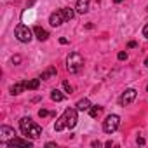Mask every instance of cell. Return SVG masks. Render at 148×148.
Returning <instances> with one entry per match:
<instances>
[{
	"label": "cell",
	"mask_w": 148,
	"mask_h": 148,
	"mask_svg": "<svg viewBox=\"0 0 148 148\" xmlns=\"http://www.w3.org/2000/svg\"><path fill=\"white\" fill-rule=\"evenodd\" d=\"M84 66V58L79 54V52H71L68 58H66V70L70 73H79Z\"/></svg>",
	"instance_id": "obj_1"
},
{
	"label": "cell",
	"mask_w": 148,
	"mask_h": 148,
	"mask_svg": "<svg viewBox=\"0 0 148 148\" xmlns=\"http://www.w3.org/2000/svg\"><path fill=\"white\" fill-rule=\"evenodd\" d=\"M119 125H120V117L119 115H108L105 119V122H103V131L112 134V132H115L119 129Z\"/></svg>",
	"instance_id": "obj_2"
},
{
	"label": "cell",
	"mask_w": 148,
	"mask_h": 148,
	"mask_svg": "<svg viewBox=\"0 0 148 148\" xmlns=\"http://www.w3.org/2000/svg\"><path fill=\"white\" fill-rule=\"evenodd\" d=\"M14 33H16V38L19 42H23V44H28L32 40V30L26 25H18L16 30H14Z\"/></svg>",
	"instance_id": "obj_3"
},
{
	"label": "cell",
	"mask_w": 148,
	"mask_h": 148,
	"mask_svg": "<svg viewBox=\"0 0 148 148\" xmlns=\"http://www.w3.org/2000/svg\"><path fill=\"white\" fill-rule=\"evenodd\" d=\"M77 108H66L64 110V119H66V125H68V129H73L77 125V122H79V117H77Z\"/></svg>",
	"instance_id": "obj_4"
},
{
	"label": "cell",
	"mask_w": 148,
	"mask_h": 148,
	"mask_svg": "<svg viewBox=\"0 0 148 148\" xmlns=\"http://www.w3.org/2000/svg\"><path fill=\"white\" fill-rule=\"evenodd\" d=\"M12 138H16V132H14L12 127H9V125H2V127H0V143H2V145H7Z\"/></svg>",
	"instance_id": "obj_5"
},
{
	"label": "cell",
	"mask_w": 148,
	"mask_h": 148,
	"mask_svg": "<svg viewBox=\"0 0 148 148\" xmlns=\"http://www.w3.org/2000/svg\"><path fill=\"white\" fill-rule=\"evenodd\" d=\"M136 96H138V91H136V89H125V91L122 92L119 103H120L122 106H127V105H131V103L136 99Z\"/></svg>",
	"instance_id": "obj_6"
},
{
	"label": "cell",
	"mask_w": 148,
	"mask_h": 148,
	"mask_svg": "<svg viewBox=\"0 0 148 148\" xmlns=\"http://www.w3.org/2000/svg\"><path fill=\"white\" fill-rule=\"evenodd\" d=\"M7 146H11V148H14V146H26V148H32L33 146V141H30V139H23V138H12L9 143H7Z\"/></svg>",
	"instance_id": "obj_7"
},
{
	"label": "cell",
	"mask_w": 148,
	"mask_h": 148,
	"mask_svg": "<svg viewBox=\"0 0 148 148\" xmlns=\"http://www.w3.org/2000/svg\"><path fill=\"white\" fill-rule=\"evenodd\" d=\"M64 21H66V19H64V16H63L61 9H59L58 12H52V14L49 16V23H51V26H61Z\"/></svg>",
	"instance_id": "obj_8"
},
{
	"label": "cell",
	"mask_w": 148,
	"mask_h": 148,
	"mask_svg": "<svg viewBox=\"0 0 148 148\" xmlns=\"http://www.w3.org/2000/svg\"><path fill=\"white\" fill-rule=\"evenodd\" d=\"M32 124H33V120H32L30 117H23V119L19 120V127H21V132H23L25 136H28V132H30V127H32Z\"/></svg>",
	"instance_id": "obj_9"
},
{
	"label": "cell",
	"mask_w": 148,
	"mask_h": 148,
	"mask_svg": "<svg viewBox=\"0 0 148 148\" xmlns=\"http://www.w3.org/2000/svg\"><path fill=\"white\" fill-rule=\"evenodd\" d=\"M33 33H35V37H37L40 42H44V40H47V38H49V32H47V30H44L42 26H35V28H33Z\"/></svg>",
	"instance_id": "obj_10"
},
{
	"label": "cell",
	"mask_w": 148,
	"mask_h": 148,
	"mask_svg": "<svg viewBox=\"0 0 148 148\" xmlns=\"http://www.w3.org/2000/svg\"><path fill=\"white\" fill-rule=\"evenodd\" d=\"M75 11H77L79 14H86V12L89 11V0H79Z\"/></svg>",
	"instance_id": "obj_11"
},
{
	"label": "cell",
	"mask_w": 148,
	"mask_h": 148,
	"mask_svg": "<svg viewBox=\"0 0 148 148\" xmlns=\"http://www.w3.org/2000/svg\"><path fill=\"white\" fill-rule=\"evenodd\" d=\"M25 89H26V84H25V82H18V84L11 86V94H12V96H18V94H21Z\"/></svg>",
	"instance_id": "obj_12"
},
{
	"label": "cell",
	"mask_w": 148,
	"mask_h": 148,
	"mask_svg": "<svg viewBox=\"0 0 148 148\" xmlns=\"http://www.w3.org/2000/svg\"><path fill=\"white\" fill-rule=\"evenodd\" d=\"M56 73H58V70H56L54 66H49V68L42 73V75H40V79H42V80H49V79L56 77Z\"/></svg>",
	"instance_id": "obj_13"
},
{
	"label": "cell",
	"mask_w": 148,
	"mask_h": 148,
	"mask_svg": "<svg viewBox=\"0 0 148 148\" xmlns=\"http://www.w3.org/2000/svg\"><path fill=\"white\" fill-rule=\"evenodd\" d=\"M75 106H77V110H79V112H86V110H89L92 105H91V101H89L87 98H84V99L77 101V105H75Z\"/></svg>",
	"instance_id": "obj_14"
},
{
	"label": "cell",
	"mask_w": 148,
	"mask_h": 148,
	"mask_svg": "<svg viewBox=\"0 0 148 148\" xmlns=\"http://www.w3.org/2000/svg\"><path fill=\"white\" fill-rule=\"evenodd\" d=\"M63 129H68V125H66V119H64V115H61L58 120H56V124H54V131H63Z\"/></svg>",
	"instance_id": "obj_15"
},
{
	"label": "cell",
	"mask_w": 148,
	"mask_h": 148,
	"mask_svg": "<svg viewBox=\"0 0 148 148\" xmlns=\"http://www.w3.org/2000/svg\"><path fill=\"white\" fill-rule=\"evenodd\" d=\"M25 84H26V89L30 91H35V89H38V86H40V79H33V80H25Z\"/></svg>",
	"instance_id": "obj_16"
},
{
	"label": "cell",
	"mask_w": 148,
	"mask_h": 148,
	"mask_svg": "<svg viewBox=\"0 0 148 148\" xmlns=\"http://www.w3.org/2000/svg\"><path fill=\"white\" fill-rule=\"evenodd\" d=\"M101 112H103V108H101V106H98V105H92V106L89 108V115H91L92 119L99 117V115H101Z\"/></svg>",
	"instance_id": "obj_17"
},
{
	"label": "cell",
	"mask_w": 148,
	"mask_h": 148,
	"mask_svg": "<svg viewBox=\"0 0 148 148\" xmlns=\"http://www.w3.org/2000/svg\"><path fill=\"white\" fill-rule=\"evenodd\" d=\"M61 12H63V16H64V19H66V21L73 19V16H75V11L70 9V7H63V9H61Z\"/></svg>",
	"instance_id": "obj_18"
},
{
	"label": "cell",
	"mask_w": 148,
	"mask_h": 148,
	"mask_svg": "<svg viewBox=\"0 0 148 148\" xmlns=\"http://www.w3.org/2000/svg\"><path fill=\"white\" fill-rule=\"evenodd\" d=\"M51 98H52V101H63L64 99V94H61V91H58V89H52Z\"/></svg>",
	"instance_id": "obj_19"
},
{
	"label": "cell",
	"mask_w": 148,
	"mask_h": 148,
	"mask_svg": "<svg viewBox=\"0 0 148 148\" xmlns=\"http://www.w3.org/2000/svg\"><path fill=\"white\" fill-rule=\"evenodd\" d=\"M63 87H64V91H66L68 94H71V92H73V87L70 86V82H63Z\"/></svg>",
	"instance_id": "obj_20"
},
{
	"label": "cell",
	"mask_w": 148,
	"mask_h": 148,
	"mask_svg": "<svg viewBox=\"0 0 148 148\" xmlns=\"http://www.w3.org/2000/svg\"><path fill=\"white\" fill-rule=\"evenodd\" d=\"M117 58H119V61H124V59H127V52H124V51H122V52H119V54H117Z\"/></svg>",
	"instance_id": "obj_21"
},
{
	"label": "cell",
	"mask_w": 148,
	"mask_h": 148,
	"mask_svg": "<svg viewBox=\"0 0 148 148\" xmlns=\"http://www.w3.org/2000/svg\"><path fill=\"white\" fill-rule=\"evenodd\" d=\"M12 63H14V64H19V63H21V56H18V54H16V56L12 58Z\"/></svg>",
	"instance_id": "obj_22"
},
{
	"label": "cell",
	"mask_w": 148,
	"mask_h": 148,
	"mask_svg": "<svg viewBox=\"0 0 148 148\" xmlns=\"http://www.w3.org/2000/svg\"><path fill=\"white\" fill-rule=\"evenodd\" d=\"M143 37H145V38H148V23L143 26Z\"/></svg>",
	"instance_id": "obj_23"
},
{
	"label": "cell",
	"mask_w": 148,
	"mask_h": 148,
	"mask_svg": "<svg viewBox=\"0 0 148 148\" xmlns=\"http://www.w3.org/2000/svg\"><path fill=\"white\" fill-rule=\"evenodd\" d=\"M38 115H40V117H47V115H49V112H47V110H40V112H38Z\"/></svg>",
	"instance_id": "obj_24"
},
{
	"label": "cell",
	"mask_w": 148,
	"mask_h": 148,
	"mask_svg": "<svg viewBox=\"0 0 148 148\" xmlns=\"http://www.w3.org/2000/svg\"><path fill=\"white\" fill-rule=\"evenodd\" d=\"M136 143H138V145H141V146H143V145H145V138H141V136H139V138H138V141H136Z\"/></svg>",
	"instance_id": "obj_25"
},
{
	"label": "cell",
	"mask_w": 148,
	"mask_h": 148,
	"mask_svg": "<svg viewBox=\"0 0 148 148\" xmlns=\"http://www.w3.org/2000/svg\"><path fill=\"white\" fill-rule=\"evenodd\" d=\"M45 146H47V148H56V143H51V141H49V143H45Z\"/></svg>",
	"instance_id": "obj_26"
},
{
	"label": "cell",
	"mask_w": 148,
	"mask_h": 148,
	"mask_svg": "<svg viewBox=\"0 0 148 148\" xmlns=\"http://www.w3.org/2000/svg\"><path fill=\"white\" fill-rule=\"evenodd\" d=\"M59 44H63V45L68 44V38H59Z\"/></svg>",
	"instance_id": "obj_27"
},
{
	"label": "cell",
	"mask_w": 148,
	"mask_h": 148,
	"mask_svg": "<svg viewBox=\"0 0 148 148\" xmlns=\"http://www.w3.org/2000/svg\"><path fill=\"white\" fill-rule=\"evenodd\" d=\"M127 47H129V49H132V47H136V42H129V44H127Z\"/></svg>",
	"instance_id": "obj_28"
},
{
	"label": "cell",
	"mask_w": 148,
	"mask_h": 148,
	"mask_svg": "<svg viewBox=\"0 0 148 148\" xmlns=\"http://www.w3.org/2000/svg\"><path fill=\"white\" fill-rule=\"evenodd\" d=\"M145 66L148 68V56H146V59H145Z\"/></svg>",
	"instance_id": "obj_29"
},
{
	"label": "cell",
	"mask_w": 148,
	"mask_h": 148,
	"mask_svg": "<svg viewBox=\"0 0 148 148\" xmlns=\"http://www.w3.org/2000/svg\"><path fill=\"white\" fill-rule=\"evenodd\" d=\"M113 2H115V4H120V2H122V0H113Z\"/></svg>",
	"instance_id": "obj_30"
},
{
	"label": "cell",
	"mask_w": 148,
	"mask_h": 148,
	"mask_svg": "<svg viewBox=\"0 0 148 148\" xmlns=\"http://www.w3.org/2000/svg\"><path fill=\"white\" fill-rule=\"evenodd\" d=\"M146 11H148V7H146Z\"/></svg>",
	"instance_id": "obj_31"
},
{
	"label": "cell",
	"mask_w": 148,
	"mask_h": 148,
	"mask_svg": "<svg viewBox=\"0 0 148 148\" xmlns=\"http://www.w3.org/2000/svg\"><path fill=\"white\" fill-rule=\"evenodd\" d=\"M146 89H148V87H146Z\"/></svg>",
	"instance_id": "obj_32"
}]
</instances>
